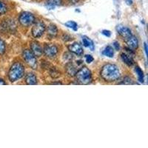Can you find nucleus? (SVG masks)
Segmentation results:
<instances>
[{
    "instance_id": "obj_32",
    "label": "nucleus",
    "mask_w": 148,
    "mask_h": 148,
    "mask_svg": "<svg viewBox=\"0 0 148 148\" xmlns=\"http://www.w3.org/2000/svg\"><path fill=\"white\" fill-rule=\"evenodd\" d=\"M52 84H62V83L60 82H52Z\"/></svg>"
},
{
    "instance_id": "obj_8",
    "label": "nucleus",
    "mask_w": 148,
    "mask_h": 148,
    "mask_svg": "<svg viewBox=\"0 0 148 148\" xmlns=\"http://www.w3.org/2000/svg\"><path fill=\"white\" fill-rule=\"evenodd\" d=\"M30 51L34 53L36 57H40L43 53V49L40 44L37 42H33L30 44Z\"/></svg>"
},
{
    "instance_id": "obj_13",
    "label": "nucleus",
    "mask_w": 148,
    "mask_h": 148,
    "mask_svg": "<svg viewBox=\"0 0 148 148\" xmlns=\"http://www.w3.org/2000/svg\"><path fill=\"white\" fill-rule=\"evenodd\" d=\"M78 67H76V66L73 64V62H69L67 63L65 66V70L67 73L70 76H76V73H77Z\"/></svg>"
},
{
    "instance_id": "obj_18",
    "label": "nucleus",
    "mask_w": 148,
    "mask_h": 148,
    "mask_svg": "<svg viewBox=\"0 0 148 148\" xmlns=\"http://www.w3.org/2000/svg\"><path fill=\"white\" fill-rule=\"evenodd\" d=\"M135 71H136V73L137 76H138V81L140 82L143 83L144 82V73L143 71H141V69L138 66H136V68H135Z\"/></svg>"
},
{
    "instance_id": "obj_3",
    "label": "nucleus",
    "mask_w": 148,
    "mask_h": 148,
    "mask_svg": "<svg viewBox=\"0 0 148 148\" xmlns=\"http://www.w3.org/2000/svg\"><path fill=\"white\" fill-rule=\"evenodd\" d=\"M76 77L78 82L81 84H89L92 82V73L87 67H82L77 71Z\"/></svg>"
},
{
    "instance_id": "obj_30",
    "label": "nucleus",
    "mask_w": 148,
    "mask_h": 148,
    "mask_svg": "<svg viewBox=\"0 0 148 148\" xmlns=\"http://www.w3.org/2000/svg\"><path fill=\"white\" fill-rule=\"evenodd\" d=\"M79 0H69V2L72 4H76L77 3Z\"/></svg>"
},
{
    "instance_id": "obj_22",
    "label": "nucleus",
    "mask_w": 148,
    "mask_h": 148,
    "mask_svg": "<svg viewBox=\"0 0 148 148\" xmlns=\"http://www.w3.org/2000/svg\"><path fill=\"white\" fill-rule=\"evenodd\" d=\"M8 8L7 6L3 2L0 1V15H2V14H5L6 12H7Z\"/></svg>"
},
{
    "instance_id": "obj_24",
    "label": "nucleus",
    "mask_w": 148,
    "mask_h": 148,
    "mask_svg": "<svg viewBox=\"0 0 148 148\" xmlns=\"http://www.w3.org/2000/svg\"><path fill=\"white\" fill-rule=\"evenodd\" d=\"M119 84H134V82H133V80H132L131 78L130 77H125V79H124V80H123V82H121L119 83Z\"/></svg>"
},
{
    "instance_id": "obj_16",
    "label": "nucleus",
    "mask_w": 148,
    "mask_h": 148,
    "mask_svg": "<svg viewBox=\"0 0 148 148\" xmlns=\"http://www.w3.org/2000/svg\"><path fill=\"white\" fill-rule=\"evenodd\" d=\"M82 42L84 46H85V47H89L91 51H93V50H94V44H93L92 41L91 40L90 38L84 36H82Z\"/></svg>"
},
{
    "instance_id": "obj_31",
    "label": "nucleus",
    "mask_w": 148,
    "mask_h": 148,
    "mask_svg": "<svg viewBox=\"0 0 148 148\" xmlns=\"http://www.w3.org/2000/svg\"><path fill=\"white\" fill-rule=\"evenodd\" d=\"M145 53H146V54H147V47L146 43H145Z\"/></svg>"
},
{
    "instance_id": "obj_21",
    "label": "nucleus",
    "mask_w": 148,
    "mask_h": 148,
    "mask_svg": "<svg viewBox=\"0 0 148 148\" xmlns=\"http://www.w3.org/2000/svg\"><path fill=\"white\" fill-rule=\"evenodd\" d=\"M64 25H65L67 27L73 29V30H77V27H78L77 23L75 22H73V21H69V22H66V23H64Z\"/></svg>"
},
{
    "instance_id": "obj_2",
    "label": "nucleus",
    "mask_w": 148,
    "mask_h": 148,
    "mask_svg": "<svg viewBox=\"0 0 148 148\" xmlns=\"http://www.w3.org/2000/svg\"><path fill=\"white\" fill-rule=\"evenodd\" d=\"M24 74H25V67H24L23 64L21 62H17L14 63L9 70V80L12 82H16L17 80L23 77Z\"/></svg>"
},
{
    "instance_id": "obj_23",
    "label": "nucleus",
    "mask_w": 148,
    "mask_h": 148,
    "mask_svg": "<svg viewBox=\"0 0 148 148\" xmlns=\"http://www.w3.org/2000/svg\"><path fill=\"white\" fill-rule=\"evenodd\" d=\"M5 43L2 39H0V54H4L5 52Z\"/></svg>"
},
{
    "instance_id": "obj_17",
    "label": "nucleus",
    "mask_w": 148,
    "mask_h": 148,
    "mask_svg": "<svg viewBox=\"0 0 148 148\" xmlns=\"http://www.w3.org/2000/svg\"><path fill=\"white\" fill-rule=\"evenodd\" d=\"M102 54L105 56H108L110 58H113V55H114V51H113V48L111 46H107L104 50L103 51Z\"/></svg>"
},
{
    "instance_id": "obj_4",
    "label": "nucleus",
    "mask_w": 148,
    "mask_h": 148,
    "mask_svg": "<svg viewBox=\"0 0 148 148\" xmlns=\"http://www.w3.org/2000/svg\"><path fill=\"white\" fill-rule=\"evenodd\" d=\"M18 22L23 27H29L35 22V16L30 12H22L19 16Z\"/></svg>"
},
{
    "instance_id": "obj_1",
    "label": "nucleus",
    "mask_w": 148,
    "mask_h": 148,
    "mask_svg": "<svg viewBox=\"0 0 148 148\" xmlns=\"http://www.w3.org/2000/svg\"><path fill=\"white\" fill-rule=\"evenodd\" d=\"M100 76L101 79L107 82H113L119 79V69L116 64H107L101 68Z\"/></svg>"
},
{
    "instance_id": "obj_28",
    "label": "nucleus",
    "mask_w": 148,
    "mask_h": 148,
    "mask_svg": "<svg viewBox=\"0 0 148 148\" xmlns=\"http://www.w3.org/2000/svg\"><path fill=\"white\" fill-rule=\"evenodd\" d=\"M113 46H114V47H115V48H116V51H119L120 46H119V44L118 42H115L114 43H113Z\"/></svg>"
},
{
    "instance_id": "obj_10",
    "label": "nucleus",
    "mask_w": 148,
    "mask_h": 148,
    "mask_svg": "<svg viewBox=\"0 0 148 148\" xmlns=\"http://www.w3.org/2000/svg\"><path fill=\"white\" fill-rule=\"evenodd\" d=\"M68 50L70 51V52L76 54L77 56H82L84 53L82 45L77 43V42H74L72 45L68 46Z\"/></svg>"
},
{
    "instance_id": "obj_11",
    "label": "nucleus",
    "mask_w": 148,
    "mask_h": 148,
    "mask_svg": "<svg viewBox=\"0 0 148 148\" xmlns=\"http://www.w3.org/2000/svg\"><path fill=\"white\" fill-rule=\"evenodd\" d=\"M126 42L128 47L131 50H136L138 46V41L135 36H130L126 39Z\"/></svg>"
},
{
    "instance_id": "obj_20",
    "label": "nucleus",
    "mask_w": 148,
    "mask_h": 148,
    "mask_svg": "<svg viewBox=\"0 0 148 148\" xmlns=\"http://www.w3.org/2000/svg\"><path fill=\"white\" fill-rule=\"evenodd\" d=\"M50 75L52 78L56 79V78H58L61 76V73L56 67H51V69L50 70Z\"/></svg>"
},
{
    "instance_id": "obj_25",
    "label": "nucleus",
    "mask_w": 148,
    "mask_h": 148,
    "mask_svg": "<svg viewBox=\"0 0 148 148\" xmlns=\"http://www.w3.org/2000/svg\"><path fill=\"white\" fill-rule=\"evenodd\" d=\"M62 39L64 41V42H70V41L73 40V38L71 36L68 35L67 34H63L62 36Z\"/></svg>"
},
{
    "instance_id": "obj_15",
    "label": "nucleus",
    "mask_w": 148,
    "mask_h": 148,
    "mask_svg": "<svg viewBox=\"0 0 148 148\" xmlns=\"http://www.w3.org/2000/svg\"><path fill=\"white\" fill-rule=\"evenodd\" d=\"M121 58L122 59V61L127 65L128 66H132L134 64V60L133 59V58L131 57V56H129L127 54L125 53H122L121 54Z\"/></svg>"
},
{
    "instance_id": "obj_19",
    "label": "nucleus",
    "mask_w": 148,
    "mask_h": 148,
    "mask_svg": "<svg viewBox=\"0 0 148 148\" xmlns=\"http://www.w3.org/2000/svg\"><path fill=\"white\" fill-rule=\"evenodd\" d=\"M62 0H47V4L49 7L54 8L55 6H59L62 4Z\"/></svg>"
},
{
    "instance_id": "obj_7",
    "label": "nucleus",
    "mask_w": 148,
    "mask_h": 148,
    "mask_svg": "<svg viewBox=\"0 0 148 148\" xmlns=\"http://www.w3.org/2000/svg\"><path fill=\"white\" fill-rule=\"evenodd\" d=\"M43 53L47 58L53 59L59 53V47L54 44H46L43 49Z\"/></svg>"
},
{
    "instance_id": "obj_5",
    "label": "nucleus",
    "mask_w": 148,
    "mask_h": 148,
    "mask_svg": "<svg viewBox=\"0 0 148 148\" xmlns=\"http://www.w3.org/2000/svg\"><path fill=\"white\" fill-rule=\"evenodd\" d=\"M24 60L25 62L30 66L32 69H36L37 68V60L35 56L32 52L29 50H25L22 53Z\"/></svg>"
},
{
    "instance_id": "obj_14",
    "label": "nucleus",
    "mask_w": 148,
    "mask_h": 148,
    "mask_svg": "<svg viewBox=\"0 0 148 148\" xmlns=\"http://www.w3.org/2000/svg\"><path fill=\"white\" fill-rule=\"evenodd\" d=\"M25 82L29 85H34L37 84V79L36 76L33 73H28L25 76Z\"/></svg>"
},
{
    "instance_id": "obj_9",
    "label": "nucleus",
    "mask_w": 148,
    "mask_h": 148,
    "mask_svg": "<svg viewBox=\"0 0 148 148\" xmlns=\"http://www.w3.org/2000/svg\"><path fill=\"white\" fill-rule=\"evenodd\" d=\"M116 30H117V32H118L119 34L120 35H121V36L125 39L129 38L130 36H132V33L130 29L125 27V26L122 25H119L117 26V27H116Z\"/></svg>"
},
{
    "instance_id": "obj_27",
    "label": "nucleus",
    "mask_w": 148,
    "mask_h": 148,
    "mask_svg": "<svg viewBox=\"0 0 148 148\" xmlns=\"http://www.w3.org/2000/svg\"><path fill=\"white\" fill-rule=\"evenodd\" d=\"M102 34H103V35L105 36H107V37H110L111 36L110 31V30H103Z\"/></svg>"
},
{
    "instance_id": "obj_6",
    "label": "nucleus",
    "mask_w": 148,
    "mask_h": 148,
    "mask_svg": "<svg viewBox=\"0 0 148 148\" xmlns=\"http://www.w3.org/2000/svg\"><path fill=\"white\" fill-rule=\"evenodd\" d=\"M46 26L42 21H39L34 24V27H32L31 34L34 38H39L44 34L45 31Z\"/></svg>"
},
{
    "instance_id": "obj_26",
    "label": "nucleus",
    "mask_w": 148,
    "mask_h": 148,
    "mask_svg": "<svg viewBox=\"0 0 148 148\" xmlns=\"http://www.w3.org/2000/svg\"><path fill=\"white\" fill-rule=\"evenodd\" d=\"M85 59L86 62L88 63H91L93 61V58L91 55H86L85 56Z\"/></svg>"
},
{
    "instance_id": "obj_12",
    "label": "nucleus",
    "mask_w": 148,
    "mask_h": 148,
    "mask_svg": "<svg viewBox=\"0 0 148 148\" xmlns=\"http://www.w3.org/2000/svg\"><path fill=\"white\" fill-rule=\"evenodd\" d=\"M47 35L50 39H54L58 35V28L57 27L53 25V24H51L50 25L47 27Z\"/></svg>"
},
{
    "instance_id": "obj_29",
    "label": "nucleus",
    "mask_w": 148,
    "mask_h": 148,
    "mask_svg": "<svg viewBox=\"0 0 148 148\" xmlns=\"http://www.w3.org/2000/svg\"><path fill=\"white\" fill-rule=\"evenodd\" d=\"M5 84H6V82L4 81L3 79H0V85H5Z\"/></svg>"
}]
</instances>
